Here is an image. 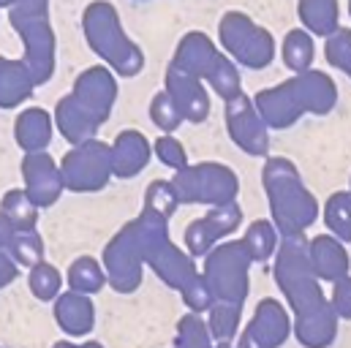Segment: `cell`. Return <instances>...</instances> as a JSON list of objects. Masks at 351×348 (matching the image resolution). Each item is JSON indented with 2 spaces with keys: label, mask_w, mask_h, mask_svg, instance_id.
<instances>
[{
  "label": "cell",
  "mask_w": 351,
  "mask_h": 348,
  "mask_svg": "<svg viewBox=\"0 0 351 348\" xmlns=\"http://www.w3.org/2000/svg\"><path fill=\"white\" fill-rule=\"evenodd\" d=\"M14 27L27 44V63L33 69V82H44L52 71V36L44 22V5L38 0H19L11 11Z\"/></svg>",
  "instance_id": "obj_1"
},
{
  "label": "cell",
  "mask_w": 351,
  "mask_h": 348,
  "mask_svg": "<svg viewBox=\"0 0 351 348\" xmlns=\"http://www.w3.org/2000/svg\"><path fill=\"white\" fill-rule=\"evenodd\" d=\"M60 179H66V185H71L77 190L98 188L101 179H104V147L101 145H85V147L74 150L63 161Z\"/></svg>",
  "instance_id": "obj_2"
},
{
  "label": "cell",
  "mask_w": 351,
  "mask_h": 348,
  "mask_svg": "<svg viewBox=\"0 0 351 348\" xmlns=\"http://www.w3.org/2000/svg\"><path fill=\"white\" fill-rule=\"evenodd\" d=\"M25 182H27V199L33 204H52L60 193V174L55 172V164L41 156V153H30L25 158Z\"/></svg>",
  "instance_id": "obj_3"
},
{
  "label": "cell",
  "mask_w": 351,
  "mask_h": 348,
  "mask_svg": "<svg viewBox=\"0 0 351 348\" xmlns=\"http://www.w3.org/2000/svg\"><path fill=\"white\" fill-rule=\"evenodd\" d=\"M30 87H33V77L25 71V66L0 58V106L19 103L22 98H27Z\"/></svg>",
  "instance_id": "obj_4"
},
{
  "label": "cell",
  "mask_w": 351,
  "mask_h": 348,
  "mask_svg": "<svg viewBox=\"0 0 351 348\" xmlns=\"http://www.w3.org/2000/svg\"><path fill=\"white\" fill-rule=\"evenodd\" d=\"M16 142L27 153H36V150L47 147V142H49V117L41 109H27L16 120Z\"/></svg>",
  "instance_id": "obj_5"
},
{
  "label": "cell",
  "mask_w": 351,
  "mask_h": 348,
  "mask_svg": "<svg viewBox=\"0 0 351 348\" xmlns=\"http://www.w3.org/2000/svg\"><path fill=\"white\" fill-rule=\"evenodd\" d=\"M58 321L66 332L71 335H82L88 332L90 324H93V310H90V302L77 297V294H66L60 302H58Z\"/></svg>",
  "instance_id": "obj_6"
},
{
  "label": "cell",
  "mask_w": 351,
  "mask_h": 348,
  "mask_svg": "<svg viewBox=\"0 0 351 348\" xmlns=\"http://www.w3.org/2000/svg\"><path fill=\"white\" fill-rule=\"evenodd\" d=\"M8 218V223L19 232V229H30L36 221V204L27 199V193L22 190H8L3 199V212Z\"/></svg>",
  "instance_id": "obj_7"
},
{
  "label": "cell",
  "mask_w": 351,
  "mask_h": 348,
  "mask_svg": "<svg viewBox=\"0 0 351 348\" xmlns=\"http://www.w3.org/2000/svg\"><path fill=\"white\" fill-rule=\"evenodd\" d=\"M58 286H60L58 272H55L52 266H47V264H36V269H33V275H30V288H33V294L41 297V299H52V297L58 294Z\"/></svg>",
  "instance_id": "obj_8"
},
{
  "label": "cell",
  "mask_w": 351,
  "mask_h": 348,
  "mask_svg": "<svg viewBox=\"0 0 351 348\" xmlns=\"http://www.w3.org/2000/svg\"><path fill=\"white\" fill-rule=\"evenodd\" d=\"M71 286L80 288V291H95L101 286V272L98 266L93 264V259H80L71 266Z\"/></svg>",
  "instance_id": "obj_9"
},
{
  "label": "cell",
  "mask_w": 351,
  "mask_h": 348,
  "mask_svg": "<svg viewBox=\"0 0 351 348\" xmlns=\"http://www.w3.org/2000/svg\"><path fill=\"white\" fill-rule=\"evenodd\" d=\"M11 248H14V256L19 259V264H38L41 261V243L38 237L33 234H14L11 240Z\"/></svg>",
  "instance_id": "obj_10"
},
{
  "label": "cell",
  "mask_w": 351,
  "mask_h": 348,
  "mask_svg": "<svg viewBox=\"0 0 351 348\" xmlns=\"http://www.w3.org/2000/svg\"><path fill=\"white\" fill-rule=\"evenodd\" d=\"M14 275H16V266L5 259V253L0 251V288H3L5 283H11V280H14Z\"/></svg>",
  "instance_id": "obj_11"
},
{
  "label": "cell",
  "mask_w": 351,
  "mask_h": 348,
  "mask_svg": "<svg viewBox=\"0 0 351 348\" xmlns=\"http://www.w3.org/2000/svg\"><path fill=\"white\" fill-rule=\"evenodd\" d=\"M14 234H16V229L8 223V218H5V215H0V251H3L5 245H11Z\"/></svg>",
  "instance_id": "obj_12"
},
{
  "label": "cell",
  "mask_w": 351,
  "mask_h": 348,
  "mask_svg": "<svg viewBox=\"0 0 351 348\" xmlns=\"http://www.w3.org/2000/svg\"><path fill=\"white\" fill-rule=\"evenodd\" d=\"M8 3H16V0H0V5H8Z\"/></svg>",
  "instance_id": "obj_13"
}]
</instances>
